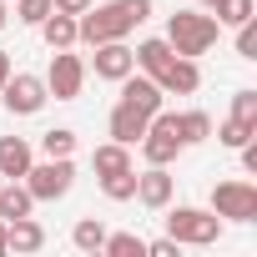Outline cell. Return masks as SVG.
Listing matches in <instances>:
<instances>
[{"mask_svg":"<svg viewBox=\"0 0 257 257\" xmlns=\"http://www.w3.org/2000/svg\"><path fill=\"white\" fill-rule=\"evenodd\" d=\"M217 36H222V26L207 11H177V16H167V41H172L177 56H192L197 61V56H207L217 46Z\"/></svg>","mask_w":257,"mask_h":257,"instance_id":"6da1fadb","label":"cell"},{"mask_svg":"<svg viewBox=\"0 0 257 257\" xmlns=\"http://www.w3.org/2000/svg\"><path fill=\"white\" fill-rule=\"evenodd\" d=\"M137 26H132V16L121 11V0H106V6H91V11H81L76 16V41H86V46H101V41H126Z\"/></svg>","mask_w":257,"mask_h":257,"instance_id":"7a4b0ae2","label":"cell"},{"mask_svg":"<svg viewBox=\"0 0 257 257\" xmlns=\"http://www.w3.org/2000/svg\"><path fill=\"white\" fill-rule=\"evenodd\" d=\"M142 157H147V167H172L187 147H182V132H177V111H157L152 121H147V132H142Z\"/></svg>","mask_w":257,"mask_h":257,"instance_id":"3957f363","label":"cell"},{"mask_svg":"<svg viewBox=\"0 0 257 257\" xmlns=\"http://www.w3.org/2000/svg\"><path fill=\"white\" fill-rule=\"evenodd\" d=\"M167 237H177L182 247H212L222 237V217L207 207H172L167 212Z\"/></svg>","mask_w":257,"mask_h":257,"instance_id":"277c9868","label":"cell"},{"mask_svg":"<svg viewBox=\"0 0 257 257\" xmlns=\"http://www.w3.org/2000/svg\"><path fill=\"white\" fill-rule=\"evenodd\" d=\"M31 187L36 202H61L71 187H76V162L71 157H46V162H31V172L21 177Z\"/></svg>","mask_w":257,"mask_h":257,"instance_id":"5b68a950","label":"cell"},{"mask_svg":"<svg viewBox=\"0 0 257 257\" xmlns=\"http://www.w3.org/2000/svg\"><path fill=\"white\" fill-rule=\"evenodd\" d=\"M0 101H6V111H11V116H36V111L51 101V91H46V76L11 71V81L0 86Z\"/></svg>","mask_w":257,"mask_h":257,"instance_id":"8992f818","label":"cell"},{"mask_svg":"<svg viewBox=\"0 0 257 257\" xmlns=\"http://www.w3.org/2000/svg\"><path fill=\"white\" fill-rule=\"evenodd\" d=\"M212 212L222 222H257V187L252 182H217L212 187Z\"/></svg>","mask_w":257,"mask_h":257,"instance_id":"52a82bcc","label":"cell"},{"mask_svg":"<svg viewBox=\"0 0 257 257\" xmlns=\"http://www.w3.org/2000/svg\"><path fill=\"white\" fill-rule=\"evenodd\" d=\"M81 86H86V61H81L71 46L56 51V56H51V71H46V91H51L56 101H76Z\"/></svg>","mask_w":257,"mask_h":257,"instance_id":"ba28073f","label":"cell"},{"mask_svg":"<svg viewBox=\"0 0 257 257\" xmlns=\"http://www.w3.org/2000/svg\"><path fill=\"white\" fill-rule=\"evenodd\" d=\"M91 51H96V56H91V71H96L101 81H121V76L137 71V56H132L126 41H101V46H91Z\"/></svg>","mask_w":257,"mask_h":257,"instance_id":"9c48e42d","label":"cell"},{"mask_svg":"<svg viewBox=\"0 0 257 257\" xmlns=\"http://www.w3.org/2000/svg\"><path fill=\"white\" fill-rule=\"evenodd\" d=\"M172 197H177V177H172L167 167H147V172H137V202H142V207L162 212V207H172Z\"/></svg>","mask_w":257,"mask_h":257,"instance_id":"30bf717a","label":"cell"},{"mask_svg":"<svg viewBox=\"0 0 257 257\" xmlns=\"http://www.w3.org/2000/svg\"><path fill=\"white\" fill-rule=\"evenodd\" d=\"M116 86H121V101H126V106H137L142 116H157V111H162V101H167V91H162L147 71H142V76H137V71H132V76H121Z\"/></svg>","mask_w":257,"mask_h":257,"instance_id":"8fae6325","label":"cell"},{"mask_svg":"<svg viewBox=\"0 0 257 257\" xmlns=\"http://www.w3.org/2000/svg\"><path fill=\"white\" fill-rule=\"evenodd\" d=\"M157 86H162L167 96H192V91L202 86V71H197V61H192V56H172V61H167V71L157 76Z\"/></svg>","mask_w":257,"mask_h":257,"instance_id":"7c38bea8","label":"cell"},{"mask_svg":"<svg viewBox=\"0 0 257 257\" xmlns=\"http://www.w3.org/2000/svg\"><path fill=\"white\" fill-rule=\"evenodd\" d=\"M31 162H36V147L26 137H0V177L6 182H21L31 172Z\"/></svg>","mask_w":257,"mask_h":257,"instance_id":"4fadbf2b","label":"cell"},{"mask_svg":"<svg viewBox=\"0 0 257 257\" xmlns=\"http://www.w3.org/2000/svg\"><path fill=\"white\" fill-rule=\"evenodd\" d=\"M147 121H152V116H142L137 106L116 101V106H111V121H106V126H111V142H121V147H137V142H142V132H147Z\"/></svg>","mask_w":257,"mask_h":257,"instance_id":"5bb4252c","label":"cell"},{"mask_svg":"<svg viewBox=\"0 0 257 257\" xmlns=\"http://www.w3.org/2000/svg\"><path fill=\"white\" fill-rule=\"evenodd\" d=\"M46 247V227L36 222V217H16V222H6V252H41Z\"/></svg>","mask_w":257,"mask_h":257,"instance_id":"9a60e30c","label":"cell"},{"mask_svg":"<svg viewBox=\"0 0 257 257\" xmlns=\"http://www.w3.org/2000/svg\"><path fill=\"white\" fill-rule=\"evenodd\" d=\"M132 56H137V71H147V76L157 81V76L167 71V61H172L177 51H172V41H167V36H147V41H142V46H137Z\"/></svg>","mask_w":257,"mask_h":257,"instance_id":"2e32d148","label":"cell"},{"mask_svg":"<svg viewBox=\"0 0 257 257\" xmlns=\"http://www.w3.org/2000/svg\"><path fill=\"white\" fill-rule=\"evenodd\" d=\"M36 31L46 36V46H51V51H66V46H81V41H76V16H66V11H51V16H46V21H41Z\"/></svg>","mask_w":257,"mask_h":257,"instance_id":"e0dca14e","label":"cell"},{"mask_svg":"<svg viewBox=\"0 0 257 257\" xmlns=\"http://www.w3.org/2000/svg\"><path fill=\"white\" fill-rule=\"evenodd\" d=\"M36 212V197L26 182H6L0 187V222H16V217H31Z\"/></svg>","mask_w":257,"mask_h":257,"instance_id":"ac0fdd59","label":"cell"},{"mask_svg":"<svg viewBox=\"0 0 257 257\" xmlns=\"http://www.w3.org/2000/svg\"><path fill=\"white\" fill-rule=\"evenodd\" d=\"M91 167H96V177L126 172V167H132V147H121V142H101V147L91 152Z\"/></svg>","mask_w":257,"mask_h":257,"instance_id":"d6986e66","label":"cell"},{"mask_svg":"<svg viewBox=\"0 0 257 257\" xmlns=\"http://www.w3.org/2000/svg\"><path fill=\"white\" fill-rule=\"evenodd\" d=\"M177 132H182V147H202V142H212V116L207 111H177Z\"/></svg>","mask_w":257,"mask_h":257,"instance_id":"ffe728a7","label":"cell"},{"mask_svg":"<svg viewBox=\"0 0 257 257\" xmlns=\"http://www.w3.org/2000/svg\"><path fill=\"white\" fill-rule=\"evenodd\" d=\"M101 252L106 257H147V237H137V232H106Z\"/></svg>","mask_w":257,"mask_h":257,"instance_id":"44dd1931","label":"cell"},{"mask_svg":"<svg viewBox=\"0 0 257 257\" xmlns=\"http://www.w3.org/2000/svg\"><path fill=\"white\" fill-rule=\"evenodd\" d=\"M71 242H76L81 252H101V242H106V222H101V217H81V222L71 227Z\"/></svg>","mask_w":257,"mask_h":257,"instance_id":"7402d4cb","label":"cell"},{"mask_svg":"<svg viewBox=\"0 0 257 257\" xmlns=\"http://www.w3.org/2000/svg\"><path fill=\"white\" fill-rule=\"evenodd\" d=\"M101 192H106V202H132V197H137V167L101 177Z\"/></svg>","mask_w":257,"mask_h":257,"instance_id":"603a6c76","label":"cell"},{"mask_svg":"<svg viewBox=\"0 0 257 257\" xmlns=\"http://www.w3.org/2000/svg\"><path fill=\"white\" fill-rule=\"evenodd\" d=\"M41 152L46 157H71L76 152V132H71V126H51V132L41 137Z\"/></svg>","mask_w":257,"mask_h":257,"instance_id":"cb8c5ba5","label":"cell"},{"mask_svg":"<svg viewBox=\"0 0 257 257\" xmlns=\"http://www.w3.org/2000/svg\"><path fill=\"white\" fill-rule=\"evenodd\" d=\"M247 137H257V126H247V121H237V116H227V121L217 126V142H222L227 152H237Z\"/></svg>","mask_w":257,"mask_h":257,"instance_id":"d4e9b609","label":"cell"},{"mask_svg":"<svg viewBox=\"0 0 257 257\" xmlns=\"http://www.w3.org/2000/svg\"><path fill=\"white\" fill-rule=\"evenodd\" d=\"M252 11H257L252 0H222L212 16H217V26H242V21H252Z\"/></svg>","mask_w":257,"mask_h":257,"instance_id":"484cf974","label":"cell"},{"mask_svg":"<svg viewBox=\"0 0 257 257\" xmlns=\"http://www.w3.org/2000/svg\"><path fill=\"white\" fill-rule=\"evenodd\" d=\"M51 11H56L51 0H16V21H21V26H41Z\"/></svg>","mask_w":257,"mask_h":257,"instance_id":"4316f807","label":"cell"},{"mask_svg":"<svg viewBox=\"0 0 257 257\" xmlns=\"http://www.w3.org/2000/svg\"><path fill=\"white\" fill-rule=\"evenodd\" d=\"M232 116L247 121V126H257V91H252V86H242V91L232 96Z\"/></svg>","mask_w":257,"mask_h":257,"instance_id":"83f0119b","label":"cell"},{"mask_svg":"<svg viewBox=\"0 0 257 257\" xmlns=\"http://www.w3.org/2000/svg\"><path fill=\"white\" fill-rule=\"evenodd\" d=\"M237 56L242 61H257V16L237 26Z\"/></svg>","mask_w":257,"mask_h":257,"instance_id":"f1b7e54d","label":"cell"},{"mask_svg":"<svg viewBox=\"0 0 257 257\" xmlns=\"http://www.w3.org/2000/svg\"><path fill=\"white\" fill-rule=\"evenodd\" d=\"M147 257H182V242L177 237H157V242H147Z\"/></svg>","mask_w":257,"mask_h":257,"instance_id":"f546056e","label":"cell"},{"mask_svg":"<svg viewBox=\"0 0 257 257\" xmlns=\"http://www.w3.org/2000/svg\"><path fill=\"white\" fill-rule=\"evenodd\" d=\"M121 11L132 16V26H147L152 21V0H121Z\"/></svg>","mask_w":257,"mask_h":257,"instance_id":"4dcf8cb0","label":"cell"},{"mask_svg":"<svg viewBox=\"0 0 257 257\" xmlns=\"http://www.w3.org/2000/svg\"><path fill=\"white\" fill-rule=\"evenodd\" d=\"M237 152H242V172H247V177H257V142L247 137V142H242Z\"/></svg>","mask_w":257,"mask_h":257,"instance_id":"1f68e13d","label":"cell"},{"mask_svg":"<svg viewBox=\"0 0 257 257\" xmlns=\"http://www.w3.org/2000/svg\"><path fill=\"white\" fill-rule=\"evenodd\" d=\"M51 6H56V11H66V16H81V11H91V6H96V0H51Z\"/></svg>","mask_w":257,"mask_h":257,"instance_id":"d6a6232c","label":"cell"},{"mask_svg":"<svg viewBox=\"0 0 257 257\" xmlns=\"http://www.w3.org/2000/svg\"><path fill=\"white\" fill-rule=\"evenodd\" d=\"M11 81V51H0V86Z\"/></svg>","mask_w":257,"mask_h":257,"instance_id":"836d02e7","label":"cell"},{"mask_svg":"<svg viewBox=\"0 0 257 257\" xmlns=\"http://www.w3.org/2000/svg\"><path fill=\"white\" fill-rule=\"evenodd\" d=\"M11 26V11H6V0H0V31H6Z\"/></svg>","mask_w":257,"mask_h":257,"instance_id":"e575fe53","label":"cell"},{"mask_svg":"<svg viewBox=\"0 0 257 257\" xmlns=\"http://www.w3.org/2000/svg\"><path fill=\"white\" fill-rule=\"evenodd\" d=\"M197 6H202V11H207V16H212V11H217V6H222V0H197Z\"/></svg>","mask_w":257,"mask_h":257,"instance_id":"d590c367","label":"cell"},{"mask_svg":"<svg viewBox=\"0 0 257 257\" xmlns=\"http://www.w3.org/2000/svg\"><path fill=\"white\" fill-rule=\"evenodd\" d=\"M0 252H6V222H0Z\"/></svg>","mask_w":257,"mask_h":257,"instance_id":"8d00e7d4","label":"cell"}]
</instances>
